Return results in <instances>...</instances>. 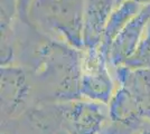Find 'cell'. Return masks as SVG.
<instances>
[{"label":"cell","instance_id":"cell-1","mask_svg":"<svg viewBox=\"0 0 150 134\" xmlns=\"http://www.w3.org/2000/svg\"><path fill=\"white\" fill-rule=\"evenodd\" d=\"M88 49L82 62V93L98 103H106L111 95V81L106 73L102 51L95 47Z\"/></svg>","mask_w":150,"mask_h":134},{"label":"cell","instance_id":"cell-2","mask_svg":"<svg viewBox=\"0 0 150 134\" xmlns=\"http://www.w3.org/2000/svg\"><path fill=\"white\" fill-rule=\"evenodd\" d=\"M150 20V5L136 15L117 35L110 46V57L114 65L123 64L131 57L142 36L144 27Z\"/></svg>","mask_w":150,"mask_h":134},{"label":"cell","instance_id":"cell-3","mask_svg":"<svg viewBox=\"0 0 150 134\" xmlns=\"http://www.w3.org/2000/svg\"><path fill=\"white\" fill-rule=\"evenodd\" d=\"M62 121L71 132H92L101 130L104 113L96 103H69L61 106Z\"/></svg>","mask_w":150,"mask_h":134},{"label":"cell","instance_id":"cell-4","mask_svg":"<svg viewBox=\"0 0 150 134\" xmlns=\"http://www.w3.org/2000/svg\"><path fill=\"white\" fill-rule=\"evenodd\" d=\"M1 78V107L4 113L13 116L21 111L28 96V86L21 69L4 68Z\"/></svg>","mask_w":150,"mask_h":134},{"label":"cell","instance_id":"cell-5","mask_svg":"<svg viewBox=\"0 0 150 134\" xmlns=\"http://www.w3.org/2000/svg\"><path fill=\"white\" fill-rule=\"evenodd\" d=\"M120 78L122 88L139 112L150 120V68H125Z\"/></svg>","mask_w":150,"mask_h":134},{"label":"cell","instance_id":"cell-6","mask_svg":"<svg viewBox=\"0 0 150 134\" xmlns=\"http://www.w3.org/2000/svg\"><path fill=\"white\" fill-rule=\"evenodd\" d=\"M139 5H131V4H123L118 5L117 10L109 17L106 28L104 30V43L106 45H111L117 35L119 34L130 20L138 15Z\"/></svg>","mask_w":150,"mask_h":134},{"label":"cell","instance_id":"cell-7","mask_svg":"<svg viewBox=\"0 0 150 134\" xmlns=\"http://www.w3.org/2000/svg\"><path fill=\"white\" fill-rule=\"evenodd\" d=\"M129 68H150V20L144 27L134 54L125 63Z\"/></svg>","mask_w":150,"mask_h":134}]
</instances>
